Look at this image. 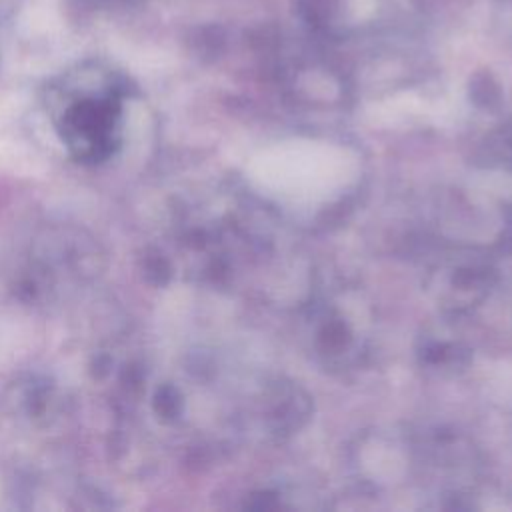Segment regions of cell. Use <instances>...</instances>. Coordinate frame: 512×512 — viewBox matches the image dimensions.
Instances as JSON below:
<instances>
[{
	"label": "cell",
	"instance_id": "1",
	"mask_svg": "<svg viewBox=\"0 0 512 512\" xmlns=\"http://www.w3.org/2000/svg\"><path fill=\"white\" fill-rule=\"evenodd\" d=\"M114 118L110 102L82 100L64 114L62 138L78 158H102L114 142Z\"/></svg>",
	"mask_w": 512,
	"mask_h": 512
}]
</instances>
